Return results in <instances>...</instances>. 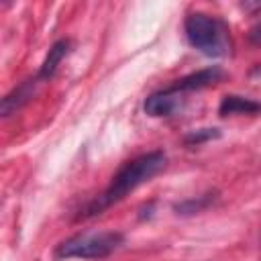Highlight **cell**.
<instances>
[{
	"label": "cell",
	"instance_id": "52a82bcc",
	"mask_svg": "<svg viewBox=\"0 0 261 261\" xmlns=\"http://www.w3.org/2000/svg\"><path fill=\"white\" fill-rule=\"evenodd\" d=\"M69 51H71V41H69V39H59V41H55V43L51 45V49L47 51V55H45V59H43L39 71H37V77H39L41 82H49V80L55 75L59 63L67 57Z\"/></svg>",
	"mask_w": 261,
	"mask_h": 261
},
{
	"label": "cell",
	"instance_id": "7a4b0ae2",
	"mask_svg": "<svg viewBox=\"0 0 261 261\" xmlns=\"http://www.w3.org/2000/svg\"><path fill=\"white\" fill-rule=\"evenodd\" d=\"M186 41L206 57H226L232 49L228 24L208 12H190L184 20Z\"/></svg>",
	"mask_w": 261,
	"mask_h": 261
},
{
	"label": "cell",
	"instance_id": "8992f818",
	"mask_svg": "<svg viewBox=\"0 0 261 261\" xmlns=\"http://www.w3.org/2000/svg\"><path fill=\"white\" fill-rule=\"evenodd\" d=\"M222 77H224V71L220 67L212 65V67H204V69H198L194 73H188V75L175 80L171 86L175 90H179L181 94H190V92H198V90L210 88V86L218 84Z\"/></svg>",
	"mask_w": 261,
	"mask_h": 261
},
{
	"label": "cell",
	"instance_id": "5b68a950",
	"mask_svg": "<svg viewBox=\"0 0 261 261\" xmlns=\"http://www.w3.org/2000/svg\"><path fill=\"white\" fill-rule=\"evenodd\" d=\"M39 84H43L39 77H37V73H35V77H27L24 82H20L16 88H12L4 98H2V104H0V112H2V116L4 118H8V116H12V114H16L33 96H35V92H37V86Z\"/></svg>",
	"mask_w": 261,
	"mask_h": 261
},
{
	"label": "cell",
	"instance_id": "ba28073f",
	"mask_svg": "<svg viewBox=\"0 0 261 261\" xmlns=\"http://www.w3.org/2000/svg\"><path fill=\"white\" fill-rule=\"evenodd\" d=\"M220 116H237V114H261V100L239 96V94H226L218 104Z\"/></svg>",
	"mask_w": 261,
	"mask_h": 261
},
{
	"label": "cell",
	"instance_id": "6da1fadb",
	"mask_svg": "<svg viewBox=\"0 0 261 261\" xmlns=\"http://www.w3.org/2000/svg\"><path fill=\"white\" fill-rule=\"evenodd\" d=\"M165 165H167V155L163 151H149V153H143V155H137L124 161L118 167V171L112 175L106 190L98 194L96 198H92L90 202H86L77 210V220H86V218H94L102 214L106 208L124 200L133 190H137L139 186L147 184L157 173H161Z\"/></svg>",
	"mask_w": 261,
	"mask_h": 261
},
{
	"label": "cell",
	"instance_id": "9c48e42d",
	"mask_svg": "<svg viewBox=\"0 0 261 261\" xmlns=\"http://www.w3.org/2000/svg\"><path fill=\"white\" fill-rule=\"evenodd\" d=\"M216 200H218V192L216 190H208V192H204V194H200L196 198H186L181 202H175L173 204V212L179 214V216H192V214L208 210Z\"/></svg>",
	"mask_w": 261,
	"mask_h": 261
},
{
	"label": "cell",
	"instance_id": "277c9868",
	"mask_svg": "<svg viewBox=\"0 0 261 261\" xmlns=\"http://www.w3.org/2000/svg\"><path fill=\"white\" fill-rule=\"evenodd\" d=\"M186 94H181L179 90H175L173 86H167L163 90H157L153 94H149L145 98V114L147 116H153V118H167V116H173L175 112L181 110L184 106V98Z\"/></svg>",
	"mask_w": 261,
	"mask_h": 261
},
{
	"label": "cell",
	"instance_id": "7c38bea8",
	"mask_svg": "<svg viewBox=\"0 0 261 261\" xmlns=\"http://www.w3.org/2000/svg\"><path fill=\"white\" fill-rule=\"evenodd\" d=\"M241 8H243V10H259V8H261V2H257V4L245 2V4H241Z\"/></svg>",
	"mask_w": 261,
	"mask_h": 261
},
{
	"label": "cell",
	"instance_id": "30bf717a",
	"mask_svg": "<svg viewBox=\"0 0 261 261\" xmlns=\"http://www.w3.org/2000/svg\"><path fill=\"white\" fill-rule=\"evenodd\" d=\"M220 137V130L218 128H198V130H190L186 137H184V145L186 147H200L212 139H218Z\"/></svg>",
	"mask_w": 261,
	"mask_h": 261
},
{
	"label": "cell",
	"instance_id": "4fadbf2b",
	"mask_svg": "<svg viewBox=\"0 0 261 261\" xmlns=\"http://www.w3.org/2000/svg\"><path fill=\"white\" fill-rule=\"evenodd\" d=\"M259 241H261V237H259Z\"/></svg>",
	"mask_w": 261,
	"mask_h": 261
},
{
	"label": "cell",
	"instance_id": "3957f363",
	"mask_svg": "<svg viewBox=\"0 0 261 261\" xmlns=\"http://www.w3.org/2000/svg\"><path fill=\"white\" fill-rule=\"evenodd\" d=\"M124 245V234L118 230H100V232H77L69 239H63L55 249L53 257L63 259H104L118 251Z\"/></svg>",
	"mask_w": 261,
	"mask_h": 261
},
{
	"label": "cell",
	"instance_id": "8fae6325",
	"mask_svg": "<svg viewBox=\"0 0 261 261\" xmlns=\"http://www.w3.org/2000/svg\"><path fill=\"white\" fill-rule=\"evenodd\" d=\"M247 41H249V45H253V47H261V20L249 29Z\"/></svg>",
	"mask_w": 261,
	"mask_h": 261
}]
</instances>
